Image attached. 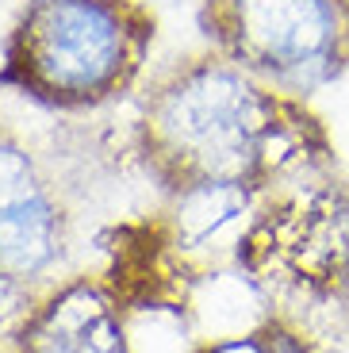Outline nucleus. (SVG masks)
Returning a JSON list of instances; mask_svg holds the SVG:
<instances>
[{
	"mask_svg": "<svg viewBox=\"0 0 349 353\" xmlns=\"http://www.w3.org/2000/svg\"><path fill=\"white\" fill-rule=\"evenodd\" d=\"M235 265L277 311H349V181L319 173L265 196L238 234Z\"/></svg>",
	"mask_w": 349,
	"mask_h": 353,
	"instance_id": "3",
	"label": "nucleus"
},
{
	"mask_svg": "<svg viewBox=\"0 0 349 353\" xmlns=\"http://www.w3.org/2000/svg\"><path fill=\"white\" fill-rule=\"evenodd\" d=\"M0 353H12V338L4 334V330H0Z\"/></svg>",
	"mask_w": 349,
	"mask_h": 353,
	"instance_id": "8",
	"label": "nucleus"
},
{
	"mask_svg": "<svg viewBox=\"0 0 349 353\" xmlns=\"http://www.w3.org/2000/svg\"><path fill=\"white\" fill-rule=\"evenodd\" d=\"M334 4H338V8H341V12H346V16H349V0H334Z\"/></svg>",
	"mask_w": 349,
	"mask_h": 353,
	"instance_id": "9",
	"label": "nucleus"
},
{
	"mask_svg": "<svg viewBox=\"0 0 349 353\" xmlns=\"http://www.w3.org/2000/svg\"><path fill=\"white\" fill-rule=\"evenodd\" d=\"M157 16L142 0H23L0 50V85L50 112H97L146 73Z\"/></svg>",
	"mask_w": 349,
	"mask_h": 353,
	"instance_id": "2",
	"label": "nucleus"
},
{
	"mask_svg": "<svg viewBox=\"0 0 349 353\" xmlns=\"http://www.w3.org/2000/svg\"><path fill=\"white\" fill-rule=\"evenodd\" d=\"M12 353H134L131 303L104 269H73L31 300Z\"/></svg>",
	"mask_w": 349,
	"mask_h": 353,
	"instance_id": "6",
	"label": "nucleus"
},
{
	"mask_svg": "<svg viewBox=\"0 0 349 353\" xmlns=\"http://www.w3.org/2000/svg\"><path fill=\"white\" fill-rule=\"evenodd\" d=\"M73 250L77 215L66 188L23 134L0 123V273L43 292L77 269Z\"/></svg>",
	"mask_w": 349,
	"mask_h": 353,
	"instance_id": "5",
	"label": "nucleus"
},
{
	"mask_svg": "<svg viewBox=\"0 0 349 353\" xmlns=\"http://www.w3.org/2000/svg\"><path fill=\"white\" fill-rule=\"evenodd\" d=\"M192 353H326V350L299 315L272 307L261 323L227 338H208Z\"/></svg>",
	"mask_w": 349,
	"mask_h": 353,
	"instance_id": "7",
	"label": "nucleus"
},
{
	"mask_svg": "<svg viewBox=\"0 0 349 353\" xmlns=\"http://www.w3.org/2000/svg\"><path fill=\"white\" fill-rule=\"evenodd\" d=\"M208 50L311 100L349 70V16L334 0H200Z\"/></svg>",
	"mask_w": 349,
	"mask_h": 353,
	"instance_id": "4",
	"label": "nucleus"
},
{
	"mask_svg": "<svg viewBox=\"0 0 349 353\" xmlns=\"http://www.w3.org/2000/svg\"><path fill=\"white\" fill-rule=\"evenodd\" d=\"M131 154L166 200L242 192L265 200L330 173L338 150L307 97L284 92L200 50L150 81L131 127Z\"/></svg>",
	"mask_w": 349,
	"mask_h": 353,
	"instance_id": "1",
	"label": "nucleus"
}]
</instances>
